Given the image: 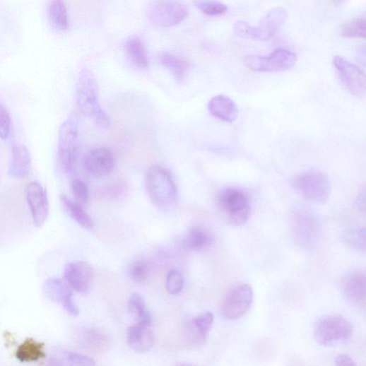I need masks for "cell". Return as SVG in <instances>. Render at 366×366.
Instances as JSON below:
<instances>
[{
	"label": "cell",
	"mask_w": 366,
	"mask_h": 366,
	"mask_svg": "<svg viewBox=\"0 0 366 366\" xmlns=\"http://www.w3.org/2000/svg\"><path fill=\"white\" fill-rule=\"evenodd\" d=\"M77 104L80 111L94 119L100 129H108L111 122L107 113L98 101V89L93 74L84 69L79 77L77 88Z\"/></svg>",
	"instance_id": "obj_1"
},
{
	"label": "cell",
	"mask_w": 366,
	"mask_h": 366,
	"mask_svg": "<svg viewBox=\"0 0 366 366\" xmlns=\"http://www.w3.org/2000/svg\"><path fill=\"white\" fill-rule=\"evenodd\" d=\"M146 188L153 203L162 209L173 207L178 199L177 189L171 173L158 165L147 171Z\"/></svg>",
	"instance_id": "obj_2"
},
{
	"label": "cell",
	"mask_w": 366,
	"mask_h": 366,
	"mask_svg": "<svg viewBox=\"0 0 366 366\" xmlns=\"http://www.w3.org/2000/svg\"><path fill=\"white\" fill-rule=\"evenodd\" d=\"M216 205L233 226L246 225L252 214V203L248 194L237 188H227L219 192Z\"/></svg>",
	"instance_id": "obj_3"
},
{
	"label": "cell",
	"mask_w": 366,
	"mask_h": 366,
	"mask_svg": "<svg viewBox=\"0 0 366 366\" xmlns=\"http://www.w3.org/2000/svg\"><path fill=\"white\" fill-rule=\"evenodd\" d=\"M287 11L278 7L271 10L261 20L259 26H253L245 21L235 23L233 30L239 37L255 41H268L285 24Z\"/></svg>",
	"instance_id": "obj_4"
},
{
	"label": "cell",
	"mask_w": 366,
	"mask_h": 366,
	"mask_svg": "<svg viewBox=\"0 0 366 366\" xmlns=\"http://www.w3.org/2000/svg\"><path fill=\"white\" fill-rule=\"evenodd\" d=\"M79 119L76 112H72L61 126L58 141V167L61 172L73 171L78 153Z\"/></svg>",
	"instance_id": "obj_5"
},
{
	"label": "cell",
	"mask_w": 366,
	"mask_h": 366,
	"mask_svg": "<svg viewBox=\"0 0 366 366\" xmlns=\"http://www.w3.org/2000/svg\"><path fill=\"white\" fill-rule=\"evenodd\" d=\"M295 191L302 199L317 203H326L330 199L331 185L329 177L318 171L302 172L291 181Z\"/></svg>",
	"instance_id": "obj_6"
},
{
	"label": "cell",
	"mask_w": 366,
	"mask_h": 366,
	"mask_svg": "<svg viewBox=\"0 0 366 366\" xmlns=\"http://www.w3.org/2000/svg\"><path fill=\"white\" fill-rule=\"evenodd\" d=\"M290 225L298 247L310 250L317 246L321 235V224L313 211L305 208H297L292 213Z\"/></svg>",
	"instance_id": "obj_7"
},
{
	"label": "cell",
	"mask_w": 366,
	"mask_h": 366,
	"mask_svg": "<svg viewBox=\"0 0 366 366\" xmlns=\"http://www.w3.org/2000/svg\"><path fill=\"white\" fill-rule=\"evenodd\" d=\"M353 333V327L348 319L340 315H329L318 321L314 337L323 346L335 347L348 342Z\"/></svg>",
	"instance_id": "obj_8"
},
{
	"label": "cell",
	"mask_w": 366,
	"mask_h": 366,
	"mask_svg": "<svg viewBox=\"0 0 366 366\" xmlns=\"http://www.w3.org/2000/svg\"><path fill=\"white\" fill-rule=\"evenodd\" d=\"M189 14L188 7L176 0H151L146 10L149 21L163 28L179 24L187 18Z\"/></svg>",
	"instance_id": "obj_9"
},
{
	"label": "cell",
	"mask_w": 366,
	"mask_h": 366,
	"mask_svg": "<svg viewBox=\"0 0 366 366\" xmlns=\"http://www.w3.org/2000/svg\"><path fill=\"white\" fill-rule=\"evenodd\" d=\"M297 60V55L286 49L279 48L269 55H248L244 64L250 70L259 73H276L290 70Z\"/></svg>",
	"instance_id": "obj_10"
},
{
	"label": "cell",
	"mask_w": 366,
	"mask_h": 366,
	"mask_svg": "<svg viewBox=\"0 0 366 366\" xmlns=\"http://www.w3.org/2000/svg\"><path fill=\"white\" fill-rule=\"evenodd\" d=\"M253 299L254 291L250 285L242 284L232 288L221 303L223 317L228 320L242 317L249 311Z\"/></svg>",
	"instance_id": "obj_11"
},
{
	"label": "cell",
	"mask_w": 366,
	"mask_h": 366,
	"mask_svg": "<svg viewBox=\"0 0 366 366\" xmlns=\"http://www.w3.org/2000/svg\"><path fill=\"white\" fill-rule=\"evenodd\" d=\"M333 66L346 88L353 95L362 98L366 92L365 73L347 59L336 55L333 58Z\"/></svg>",
	"instance_id": "obj_12"
},
{
	"label": "cell",
	"mask_w": 366,
	"mask_h": 366,
	"mask_svg": "<svg viewBox=\"0 0 366 366\" xmlns=\"http://www.w3.org/2000/svg\"><path fill=\"white\" fill-rule=\"evenodd\" d=\"M43 292L51 301L60 305L72 316L79 314V309L73 300L72 288L62 279L49 278L43 286Z\"/></svg>",
	"instance_id": "obj_13"
},
{
	"label": "cell",
	"mask_w": 366,
	"mask_h": 366,
	"mask_svg": "<svg viewBox=\"0 0 366 366\" xmlns=\"http://www.w3.org/2000/svg\"><path fill=\"white\" fill-rule=\"evenodd\" d=\"M26 199L35 224L42 226L49 215L47 191L38 182H31L25 189Z\"/></svg>",
	"instance_id": "obj_14"
},
{
	"label": "cell",
	"mask_w": 366,
	"mask_h": 366,
	"mask_svg": "<svg viewBox=\"0 0 366 366\" xmlns=\"http://www.w3.org/2000/svg\"><path fill=\"white\" fill-rule=\"evenodd\" d=\"M93 268L87 262L78 261L68 264L64 271L66 281L81 294L88 293L93 280Z\"/></svg>",
	"instance_id": "obj_15"
},
{
	"label": "cell",
	"mask_w": 366,
	"mask_h": 366,
	"mask_svg": "<svg viewBox=\"0 0 366 366\" xmlns=\"http://www.w3.org/2000/svg\"><path fill=\"white\" fill-rule=\"evenodd\" d=\"M346 298L360 309H365V276L360 271L346 275L341 283Z\"/></svg>",
	"instance_id": "obj_16"
},
{
	"label": "cell",
	"mask_w": 366,
	"mask_h": 366,
	"mask_svg": "<svg viewBox=\"0 0 366 366\" xmlns=\"http://www.w3.org/2000/svg\"><path fill=\"white\" fill-rule=\"evenodd\" d=\"M86 170L95 176L109 175L114 167L112 153L106 148H100L90 151L85 159Z\"/></svg>",
	"instance_id": "obj_17"
},
{
	"label": "cell",
	"mask_w": 366,
	"mask_h": 366,
	"mask_svg": "<svg viewBox=\"0 0 366 366\" xmlns=\"http://www.w3.org/2000/svg\"><path fill=\"white\" fill-rule=\"evenodd\" d=\"M208 108L213 117L228 124L234 123L239 114L236 103L230 98L223 95L212 98Z\"/></svg>",
	"instance_id": "obj_18"
},
{
	"label": "cell",
	"mask_w": 366,
	"mask_h": 366,
	"mask_svg": "<svg viewBox=\"0 0 366 366\" xmlns=\"http://www.w3.org/2000/svg\"><path fill=\"white\" fill-rule=\"evenodd\" d=\"M128 343L138 353L147 352L152 348L155 336L150 326L136 324L128 331Z\"/></svg>",
	"instance_id": "obj_19"
},
{
	"label": "cell",
	"mask_w": 366,
	"mask_h": 366,
	"mask_svg": "<svg viewBox=\"0 0 366 366\" xmlns=\"http://www.w3.org/2000/svg\"><path fill=\"white\" fill-rule=\"evenodd\" d=\"M31 168V156L28 148L22 144L16 145L13 148L10 175L16 179H23L29 175Z\"/></svg>",
	"instance_id": "obj_20"
},
{
	"label": "cell",
	"mask_w": 366,
	"mask_h": 366,
	"mask_svg": "<svg viewBox=\"0 0 366 366\" xmlns=\"http://www.w3.org/2000/svg\"><path fill=\"white\" fill-rule=\"evenodd\" d=\"M45 348V343L28 338L18 346L16 356L20 362H37L46 357Z\"/></svg>",
	"instance_id": "obj_21"
},
{
	"label": "cell",
	"mask_w": 366,
	"mask_h": 366,
	"mask_svg": "<svg viewBox=\"0 0 366 366\" xmlns=\"http://www.w3.org/2000/svg\"><path fill=\"white\" fill-rule=\"evenodd\" d=\"M126 50L131 62L138 69L147 70L149 68V58L146 48L141 39L131 36L126 42Z\"/></svg>",
	"instance_id": "obj_22"
},
{
	"label": "cell",
	"mask_w": 366,
	"mask_h": 366,
	"mask_svg": "<svg viewBox=\"0 0 366 366\" xmlns=\"http://www.w3.org/2000/svg\"><path fill=\"white\" fill-rule=\"evenodd\" d=\"M47 14L52 25L58 31H66L70 27L68 10L64 0H50Z\"/></svg>",
	"instance_id": "obj_23"
},
{
	"label": "cell",
	"mask_w": 366,
	"mask_h": 366,
	"mask_svg": "<svg viewBox=\"0 0 366 366\" xmlns=\"http://www.w3.org/2000/svg\"><path fill=\"white\" fill-rule=\"evenodd\" d=\"M130 315L136 321V324L151 326L152 317L143 296L139 293H133L128 302Z\"/></svg>",
	"instance_id": "obj_24"
},
{
	"label": "cell",
	"mask_w": 366,
	"mask_h": 366,
	"mask_svg": "<svg viewBox=\"0 0 366 366\" xmlns=\"http://www.w3.org/2000/svg\"><path fill=\"white\" fill-rule=\"evenodd\" d=\"M160 61L177 82L182 83L184 81L186 74L191 66L187 61L167 52L163 53L160 56Z\"/></svg>",
	"instance_id": "obj_25"
},
{
	"label": "cell",
	"mask_w": 366,
	"mask_h": 366,
	"mask_svg": "<svg viewBox=\"0 0 366 366\" xmlns=\"http://www.w3.org/2000/svg\"><path fill=\"white\" fill-rule=\"evenodd\" d=\"M59 199L66 212L78 225L88 230L93 228V222L91 218L84 211L82 206L71 201L65 195H61Z\"/></svg>",
	"instance_id": "obj_26"
},
{
	"label": "cell",
	"mask_w": 366,
	"mask_h": 366,
	"mask_svg": "<svg viewBox=\"0 0 366 366\" xmlns=\"http://www.w3.org/2000/svg\"><path fill=\"white\" fill-rule=\"evenodd\" d=\"M211 237L203 228L196 227L190 229L183 237V246L190 251L201 252L207 248Z\"/></svg>",
	"instance_id": "obj_27"
},
{
	"label": "cell",
	"mask_w": 366,
	"mask_h": 366,
	"mask_svg": "<svg viewBox=\"0 0 366 366\" xmlns=\"http://www.w3.org/2000/svg\"><path fill=\"white\" fill-rule=\"evenodd\" d=\"M342 240L349 249L358 252L365 251V229L355 227L346 230L342 235Z\"/></svg>",
	"instance_id": "obj_28"
},
{
	"label": "cell",
	"mask_w": 366,
	"mask_h": 366,
	"mask_svg": "<svg viewBox=\"0 0 366 366\" xmlns=\"http://www.w3.org/2000/svg\"><path fill=\"white\" fill-rule=\"evenodd\" d=\"M58 364L74 365H94L95 361L90 357L71 351L65 348H57Z\"/></svg>",
	"instance_id": "obj_29"
},
{
	"label": "cell",
	"mask_w": 366,
	"mask_h": 366,
	"mask_svg": "<svg viewBox=\"0 0 366 366\" xmlns=\"http://www.w3.org/2000/svg\"><path fill=\"white\" fill-rule=\"evenodd\" d=\"M340 34L346 38L365 39L366 36V20L364 17L353 19L343 24Z\"/></svg>",
	"instance_id": "obj_30"
},
{
	"label": "cell",
	"mask_w": 366,
	"mask_h": 366,
	"mask_svg": "<svg viewBox=\"0 0 366 366\" xmlns=\"http://www.w3.org/2000/svg\"><path fill=\"white\" fill-rule=\"evenodd\" d=\"M194 6L203 13L211 17L222 16L228 11L227 6L218 0H195Z\"/></svg>",
	"instance_id": "obj_31"
},
{
	"label": "cell",
	"mask_w": 366,
	"mask_h": 366,
	"mask_svg": "<svg viewBox=\"0 0 366 366\" xmlns=\"http://www.w3.org/2000/svg\"><path fill=\"white\" fill-rule=\"evenodd\" d=\"M129 274L134 281L143 283L148 279L150 275V268L146 262L138 261L131 265Z\"/></svg>",
	"instance_id": "obj_32"
},
{
	"label": "cell",
	"mask_w": 366,
	"mask_h": 366,
	"mask_svg": "<svg viewBox=\"0 0 366 366\" xmlns=\"http://www.w3.org/2000/svg\"><path fill=\"white\" fill-rule=\"evenodd\" d=\"M71 188L76 202L82 206L86 205L89 199V191L85 183L80 179H73L71 182Z\"/></svg>",
	"instance_id": "obj_33"
},
{
	"label": "cell",
	"mask_w": 366,
	"mask_h": 366,
	"mask_svg": "<svg viewBox=\"0 0 366 366\" xmlns=\"http://www.w3.org/2000/svg\"><path fill=\"white\" fill-rule=\"evenodd\" d=\"M165 287L167 292L172 295L179 293L184 287V278L177 271H171L166 278Z\"/></svg>",
	"instance_id": "obj_34"
},
{
	"label": "cell",
	"mask_w": 366,
	"mask_h": 366,
	"mask_svg": "<svg viewBox=\"0 0 366 366\" xmlns=\"http://www.w3.org/2000/svg\"><path fill=\"white\" fill-rule=\"evenodd\" d=\"M11 118L5 106L0 103V138L7 140L11 134Z\"/></svg>",
	"instance_id": "obj_35"
},
{
	"label": "cell",
	"mask_w": 366,
	"mask_h": 366,
	"mask_svg": "<svg viewBox=\"0 0 366 366\" xmlns=\"http://www.w3.org/2000/svg\"><path fill=\"white\" fill-rule=\"evenodd\" d=\"M191 322L203 333L208 335L214 323V316L211 312H204L193 319Z\"/></svg>",
	"instance_id": "obj_36"
},
{
	"label": "cell",
	"mask_w": 366,
	"mask_h": 366,
	"mask_svg": "<svg viewBox=\"0 0 366 366\" xmlns=\"http://www.w3.org/2000/svg\"><path fill=\"white\" fill-rule=\"evenodd\" d=\"M336 365H355L356 362L355 360L348 355H340L336 357L335 360Z\"/></svg>",
	"instance_id": "obj_37"
},
{
	"label": "cell",
	"mask_w": 366,
	"mask_h": 366,
	"mask_svg": "<svg viewBox=\"0 0 366 366\" xmlns=\"http://www.w3.org/2000/svg\"><path fill=\"white\" fill-rule=\"evenodd\" d=\"M124 189V186L123 184H120V183H116V184L107 187L105 193L109 195H111V194H117V193H119L122 191V189Z\"/></svg>",
	"instance_id": "obj_38"
},
{
	"label": "cell",
	"mask_w": 366,
	"mask_h": 366,
	"mask_svg": "<svg viewBox=\"0 0 366 366\" xmlns=\"http://www.w3.org/2000/svg\"><path fill=\"white\" fill-rule=\"evenodd\" d=\"M357 206L358 208L362 211L365 212V194H360V196L358 198L357 200Z\"/></svg>",
	"instance_id": "obj_39"
},
{
	"label": "cell",
	"mask_w": 366,
	"mask_h": 366,
	"mask_svg": "<svg viewBox=\"0 0 366 366\" xmlns=\"http://www.w3.org/2000/svg\"><path fill=\"white\" fill-rule=\"evenodd\" d=\"M328 1L331 4H336L338 1V0H328Z\"/></svg>",
	"instance_id": "obj_40"
}]
</instances>
